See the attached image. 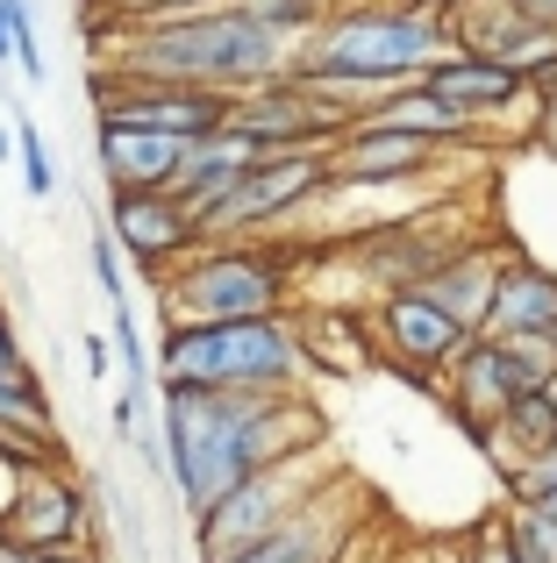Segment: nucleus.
<instances>
[{
  "label": "nucleus",
  "mask_w": 557,
  "mask_h": 563,
  "mask_svg": "<svg viewBox=\"0 0 557 563\" xmlns=\"http://www.w3.org/2000/svg\"><path fill=\"white\" fill-rule=\"evenodd\" d=\"M14 143H22V186L36 192V200H51V192H57V165H51V143H43V129L29 122V114L14 122Z\"/></svg>",
  "instance_id": "nucleus-26"
},
{
  "label": "nucleus",
  "mask_w": 557,
  "mask_h": 563,
  "mask_svg": "<svg viewBox=\"0 0 557 563\" xmlns=\"http://www.w3.org/2000/svg\"><path fill=\"white\" fill-rule=\"evenodd\" d=\"M358 536H364V493L336 471L278 536L251 542V550L229 556V563H350L358 556Z\"/></svg>",
  "instance_id": "nucleus-12"
},
{
  "label": "nucleus",
  "mask_w": 557,
  "mask_h": 563,
  "mask_svg": "<svg viewBox=\"0 0 557 563\" xmlns=\"http://www.w3.org/2000/svg\"><path fill=\"white\" fill-rule=\"evenodd\" d=\"M293 43L265 29L243 0L200 14H172V22H122L114 29V51L100 65L129 71V79H165V86H208V93H258V86L286 79L293 71Z\"/></svg>",
  "instance_id": "nucleus-2"
},
{
  "label": "nucleus",
  "mask_w": 557,
  "mask_h": 563,
  "mask_svg": "<svg viewBox=\"0 0 557 563\" xmlns=\"http://www.w3.org/2000/svg\"><path fill=\"white\" fill-rule=\"evenodd\" d=\"M237 100L208 93V86H165V79H129L114 65H94V122H129V129H157V136H222Z\"/></svg>",
  "instance_id": "nucleus-10"
},
{
  "label": "nucleus",
  "mask_w": 557,
  "mask_h": 563,
  "mask_svg": "<svg viewBox=\"0 0 557 563\" xmlns=\"http://www.w3.org/2000/svg\"><path fill=\"white\" fill-rule=\"evenodd\" d=\"M0 563H8V542H0Z\"/></svg>",
  "instance_id": "nucleus-39"
},
{
  "label": "nucleus",
  "mask_w": 557,
  "mask_h": 563,
  "mask_svg": "<svg viewBox=\"0 0 557 563\" xmlns=\"http://www.w3.org/2000/svg\"><path fill=\"white\" fill-rule=\"evenodd\" d=\"M194 143L157 136V129H129V122H94V157L108 192H172L186 172Z\"/></svg>",
  "instance_id": "nucleus-18"
},
{
  "label": "nucleus",
  "mask_w": 557,
  "mask_h": 563,
  "mask_svg": "<svg viewBox=\"0 0 557 563\" xmlns=\"http://www.w3.org/2000/svg\"><path fill=\"white\" fill-rule=\"evenodd\" d=\"M436 157H444V143H422L407 136V129H386L364 114L358 129H343L329 151V179L336 186H415L436 172Z\"/></svg>",
  "instance_id": "nucleus-17"
},
{
  "label": "nucleus",
  "mask_w": 557,
  "mask_h": 563,
  "mask_svg": "<svg viewBox=\"0 0 557 563\" xmlns=\"http://www.w3.org/2000/svg\"><path fill=\"white\" fill-rule=\"evenodd\" d=\"M258 157H265V151H258L251 136H237V129H222V136H200L194 151H186V172H179V186H172V192H179L194 214H208V207L222 200V192L237 186L243 172L258 165Z\"/></svg>",
  "instance_id": "nucleus-23"
},
{
  "label": "nucleus",
  "mask_w": 557,
  "mask_h": 563,
  "mask_svg": "<svg viewBox=\"0 0 557 563\" xmlns=\"http://www.w3.org/2000/svg\"><path fill=\"white\" fill-rule=\"evenodd\" d=\"M465 243H472V235L444 229L436 214L429 221L407 214V221H379V229L358 243V264H364V278H372L379 292H415V286H429Z\"/></svg>",
  "instance_id": "nucleus-16"
},
{
  "label": "nucleus",
  "mask_w": 557,
  "mask_h": 563,
  "mask_svg": "<svg viewBox=\"0 0 557 563\" xmlns=\"http://www.w3.org/2000/svg\"><path fill=\"white\" fill-rule=\"evenodd\" d=\"M557 329V272L536 257H515L501 278V300H493L487 335H507V343H550Z\"/></svg>",
  "instance_id": "nucleus-21"
},
{
  "label": "nucleus",
  "mask_w": 557,
  "mask_h": 563,
  "mask_svg": "<svg viewBox=\"0 0 557 563\" xmlns=\"http://www.w3.org/2000/svg\"><path fill=\"white\" fill-rule=\"evenodd\" d=\"M479 450L493 456V471H501L507 485L522 478V471H536L544 456H557V407L544 393H529V399H515V407L501 413V421L479 435Z\"/></svg>",
  "instance_id": "nucleus-22"
},
{
  "label": "nucleus",
  "mask_w": 557,
  "mask_h": 563,
  "mask_svg": "<svg viewBox=\"0 0 557 563\" xmlns=\"http://www.w3.org/2000/svg\"><path fill=\"white\" fill-rule=\"evenodd\" d=\"M444 22H450V43H458V51L493 57V65L522 71L529 86L557 79V29L536 22V14L507 8V0H458Z\"/></svg>",
  "instance_id": "nucleus-13"
},
{
  "label": "nucleus",
  "mask_w": 557,
  "mask_h": 563,
  "mask_svg": "<svg viewBox=\"0 0 557 563\" xmlns=\"http://www.w3.org/2000/svg\"><path fill=\"white\" fill-rule=\"evenodd\" d=\"M86 372H94V378H108V364H114V343H100V335H86Z\"/></svg>",
  "instance_id": "nucleus-33"
},
{
  "label": "nucleus",
  "mask_w": 557,
  "mask_h": 563,
  "mask_svg": "<svg viewBox=\"0 0 557 563\" xmlns=\"http://www.w3.org/2000/svg\"><path fill=\"white\" fill-rule=\"evenodd\" d=\"M507 264H515V250L507 243H465L458 257L444 264V272L429 278V300L444 307V314H458L472 335H487V321H493V300H501V278H507Z\"/></svg>",
  "instance_id": "nucleus-20"
},
{
  "label": "nucleus",
  "mask_w": 557,
  "mask_h": 563,
  "mask_svg": "<svg viewBox=\"0 0 557 563\" xmlns=\"http://www.w3.org/2000/svg\"><path fill=\"white\" fill-rule=\"evenodd\" d=\"M172 329H208V321H265L293 307V250L278 243H200L186 264H172L165 286Z\"/></svg>",
  "instance_id": "nucleus-5"
},
{
  "label": "nucleus",
  "mask_w": 557,
  "mask_h": 563,
  "mask_svg": "<svg viewBox=\"0 0 557 563\" xmlns=\"http://www.w3.org/2000/svg\"><path fill=\"white\" fill-rule=\"evenodd\" d=\"M544 399H550V407H557V372H550V378H544Z\"/></svg>",
  "instance_id": "nucleus-37"
},
{
  "label": "nucleus",
  "mask_w": 557,
  "mask_h": 563,
  "mask_svg": "<svg viewBox=\"0 0 557 563\" xmlns=\"http://www.w3.org/2000/svg\"><path fill=\"white\" fill-rule=\"evenodd\" d=\"M507 8H522V14H536V22L557 29V0H507Z\"/></svg>",
  "instance_id": "nucleus-35"
},
{
  "label": "nucleus",
  "mask_w": 557,
  "mask_h": 563,
  "mask_svg": "<svg viewBox=\"0 0 557 563\" xmlns=\"http://www.w3.org/2000/svg\"><path fill=\"white\" fill-rule=\"evenodd\" d=\"M364 108L343 93H321V86H307L301 71H286V79L258 86V93L237 100V114H229V129L237 136H251L258 151H336V136L343 129H358Z\"/></svg>",
  "instance_id": "nucleus-9"
},
{
  "label": "nucleus",
  "mask_w": 557,
  "mask_h": 563,
  "mask_svg": "<svg viewBox=\"0 0 557 563\" xmlns=\"http://www.w3.org/2000/svg\"><path fill=\"white\" fill-rule=\"evenodd\" d=\"M550 350H557V329H550Z\"/></svg>",
  "instance_id": "nucleus-40"
},
{
  "label": "nucleus",
  "mask_w": 557,
  "mask_h": 563,
  "mask_svg": "<svg viewBox=\"0 0 557 563\" xmlns=\"http://www.w3.org/2000/svg\"><path fill=\"white\" fill-rule=\"evenodd\" d=\"M315 192H336L329 151H272L200 214V243H258L286 214H301Z\"/></svg>",
  "instance_id": "nucleus-7"
},
{
  "label": "nucleus",
  "mask_w": 557,
  "mask_h": 563,
  "mask_svg": "<svg viewBox=\"0 0 557 563\" xmlns=\"http://www.w3.org/2000/svg\"><path fill=\"white\" fill-rule=\"evenodd\" d=\"M8 364H22V335H14L8 307H0V372H8Z\"/></svg>",
  "instance_id": "nucleus-34"
},
{
  "label": "nucleus",
  "mask_w": 557,
  "mask_h": 563,
  "mask_svg": "<svg viewBox=\"0 0 557 563\" xmlns=\"http://www.w3.org/2000/svg\"><path fill=\"white\" fill-rule=\"evenodd\" d=\"M315 372L293 314L265 321H208V329H165L157 378L194 385V393H301Z\"/></svg>",
  "instance_id": "nucleus-4"
},
{
  "label": "nucleus",
  "mask_w": 557,
  "mask_h": 563,
  "mask_svg": "<svg viewBox=\"0 0 557 563\" xmlns=\"http://www.w3.org/2000/svg\"><path fill=\"white\" fill-rule=\"evenodd\" d=\"M157 428H165V478L186 514H208L243 478L321 450V413L307 393H194L157 385Z\"/></svg>",
  "instance_id": "nucleus-1"
},
{
  "label": "nucleus",
  "mask_w": 557,
  "mask_h": 563,
  "mask_svg": "<svg viewBox=\"0 0 557 563\" xmlns=\"http://www.w3.org/2000/svg\"><path fill=\"white\" fill-rule=\"evenodd\" d=\"M94 278H100V300L108 307H129V278H122V243H114L108 229H94Z\"/></svg>",
  "instance_id": "nucleus-27"
},
{
  "label": "nucleus",
  "mask_w": 557,
  "mask_h": 563,
  "mask_svg": "<svg viewBox=\"0 0 557 563\" xmlns=\"http://www.w3.org/2000/svg\"><path fill=\"white\" fill-rule=\"evenodd\" d=\"M0 65H14V29H8V0H0Z\"/></svg>",
  "instance_id": "nucleus-36"
},
{
  "label": "nucleus",
  "mask_w": 557,
  "mask_h": 563,
  "mask_svg": "<svg viewBox=\"0 0 557 563\" xmlns=\"http://www.w3.org/2000/svg\"><path fill=\"white\" fill-rule=\"evenodd\" d=\"M372 122H386V129H407V136H422V143H472V136H487L479 122H465L450 100H436L429 86H401V93H386V100H372Z\"/></svg>",
  "instance_id": "nucleus-24"
},
{
  "label": "nucleus",
  "mask_w": 557,
  "mask_h": 563,
  "mask_svg": "<svg viewBox=\"0 0 557 563\" xmlns=\"http://www.w3.org/2000/svg\"><path fill=\"white\" fill-rule=\"evenodd\" d=\"M108 8H129V0H108Z\"/></svg>",
  "instance_id": "nucleus-38"
},
{
  "label": "nucleus",
  "mask_w": 557,
  "mask_h": 563,
  "mask_svg": "<svg viewBox=\"0 0 557 563\" xmlns=\"http://www.w3.org/2000/svg\"><path fill=\"white\" fill-rule=\"evenodd\" d=\"M429 86L436 100H450V108L465 114V122H479V129H493V122H507V114L522 108V100L536 93L522 71H507V65H493V57H472V51H450L444 65L429 71Z\"/></svg>",
  "instance_id": "nucleus-19"
},
{
  "label": "nucleus",
  "mask_w": 557,
  "mask_h": 563,
  "mask_svg": "<svg viewBox=\"0 0 557 563\" xmlns=\"http://www.w3.org/2000/svg\"><path fill=\"white\" fill-rule=\"evenodd\" d=\"M8 563H94V550H8Z\"/></svg>",
  "instance_id": "nucleus-32"
},
{
  "label": "nucleus",
  "mask_w": 557,
  "mask_h": 563,
  "mask_svg": "<svg viewBox=\"0 0 557 563\" xmlns=\"http://www.w3.org/2000/svg\"><path fill=\"white\" fill-rule=\"evenodd\" d=\"M329 478H336L329 442H321V450L286 456V464H272V471H258V478H243L229 499H215L208 514H194V550H200V563H229V556L251 550V542L278 536V528H286Z\"/></svg>",
  "instance_id": "nucleus-6"
},
{
  "label": "nucleus",
  "mask_w": 557,
  "mask_h": 563,
  "mask_svg": "<svg viewBox=\"0 0 557 563\" xmlns=\"http://www.w3.org/2000/svg\"><path fill=\"white\" fill-rule=\"evenodd\" d=\"M8 29H14V65H22V79H43V51H36V14H29V0H8Z\"/></svg>",
  "instance_id": "nucleus-28"
},
{
  "label": "nucleus",
  "mask_w": 557,
  "mask_h": 563,
  "mask_svg": "<svg viewBox=\"0 0 557 563\" xmlns=\"http://www.w3.org/2000/svg\"><path fill=\"white\" fill-rule=\"evenodd\" d=\"M108 235L129 250V264H143L165 286L172 264L200 250V214L179 192H108Z\"/></svg>",
  "instance_id": "nucleus-15"
},
{
  "label": "nucleus",
  "mask_w": 557,
  "mask_h": 563,
  "mask_svg": "<svg viewBox=\"0 0 557 563\" xmlns=\"http://www.w3.org/2000/svg\"><path fill=\"white\" fill-rule=\"evenodd\" d=\"M22 471H29V464L0 456V528H8V514H14V493H22Z\"/></svg>",
  "instance_id": "nucleus-31"
},
{
  "label": "nucleus",
  "mask_w": 557,
  "mask_h": 563,
  "mask_svg": "<svg viewBox=\"0 0 557 563\" xmlns=\"http://www.w3.org/2000/svg\"><path fill=\"white\" fill-rule=\"evenodd\" d=\"M350 563H364V556H350Z\"/></svg>",
  "instance_id": "nucleus-41"
},
{
  "label": "nucleus",
  "mask_w": 557,
  "mask_h": 563,
  "mask_svg": "<svg viewBox=\"0 0 557 563\" xmlns=\"http://www.w3.org/2000/svg\"><path fill=\"white\" fill-rule=\"evenodd\" d=\"M550 372H557V350H550V343L472 335V350H465V357L450 364V378H444V399H450V413H458V428L479 442L507 407H515V399L544 393Z\"/></svg>",
  "instance_id": "nucleus-8"
},
{
  "label": "nucleus",
  "mask_w": 557,
  "mask_h": 563,
  "mask_svg": "<svg viewBox=\"0 0 557 563\" xmlns=\"http://www.w3.org/2000/svg\"><path fill=\"white\" fill-rule=\"evenodd\" d=\"M372 343H379V357H386L401 378L429 385V378H450V364L472 350V329H465L458 314H444V307L415 286V292H379Z\"/></svg>",
  "instance_id": "nucleus-11"
},
{
  "label": "nucleus",
  "mask_w": 557,
  "mask_h": 563,
  "mask_svg": "<svg viewBox=\"0 0 557 563\" xmlns=\"http://www.w3.org/2000/svg\"><path fill=\"white\" fill-rule=\"evenodd\" d=\"M243 8H251L265 29H278L286 43H307V36H315V29L336 14V8H343V0H243Z\"/></svg>",
  "instance_id": "nucleus-25"
},
{
  "label": "nucleus",
  "mask_w": 557,
  "mask_h": 563,
  "mask_svg": "<svg viewBox=\"0 0 557 563\" xmlns=\"http://www.w3.org/2000/svg\"><path fill=\"white\" fill-rule=\"evenodd\" d=\"M0 542L8 550H94V493L65 478L57 464L22 471V493H14Z\"/></svg>",
  "instance_id": "nucleus-14"
},
{
  "label": "nucleus",
  "mask_w": 557,
  "mask_h": 563,
  "mask_svg": "<svg viewBox=\"0 0 557 563\" xmlns=\"http://www.w3.org/2000/svg\"><path fill=\"white\" fill-rule=\"evenodd\" d=\"M458 51L450 43V22L422 0H343L315 36L301 43L293 71L321 93H343L358 108L401 93V86H422L444 57Z\"/></svg>",
  "instance_id": "nucleus-3"
},
{
  "label": "nucleus",
  "mask_w": 557,
  "mask_h": 563,
  "mask_svg": "<svg viewBox=\"0 0 557 563\" xmlns=\"http://www.w3.org/2000/svg\"><path fill=\"white\" fill-rule=\"evenodd\" d=\"M465 563H522L515 556V536H507V521H487L472 536V550H465Z\"/></svg>",
  "instance_id": "nucleus-30"
},
{
  "label": "nucleus",
  "mask_w": 557,
  "mask_h": 563,
  "mask_svg": "<svg viewBox=\"0 0 557 563\" xmlns=\"http://www.w3.org/2000/svg\"><path fill=\"white\" fill-rule=\"evenodd\" d=\"M507 493H515V507H544V514H557V456H544L536 471H522Z\"/></svg>",
  "instance_id": "nucleus-29"
}]
</instances>
